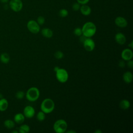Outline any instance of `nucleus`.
<instances>
[{
	"label": "nucleus",
	"mask_w": 133,
	"mask_h": 133,
	"mask_svg": "<svg viewBox=\"0 0 133 133\" xmlns=\"http://www.w3.org/2000/svg\"><path fill=\"white\" fill-rule=\"evenodd\" d=\"M82 35L86 37H91L93 36L97 31L96 25L92 22H86L82 28Z\"/></svg>",
	"instance_id": "nucleus-1"
},
{
	"label": "nucleus",
	"mask_w": 133,
	"mask_h": 133,
	"mask_svg": "<svg viewBox=\"0 0 133 133\" xmlns=\"http://www.w3.org/2000/svg\"><path fill=\"white\" fill-rule=\"evenodd\" d=\"M55 107V102L51 99L46 98L42 102L40 108L41 111L45 114H49L54 111Z\"/></svg>",
	"instance_id": "nucleus-2"
},
{
	"label": "nucleus",
	"mask_w": 133,
	"mask_h": 133,
	"mask_svg": "<svg viewBox=\"0 0 133 133\" xmlns=\"http://www.w3.org/2000/svg\"><path fill=\"white\" fill-rule=\"evenodd\" d=\"M39 95L40 92L39 89L36 87H32L26 91L25 97L28 101L34 102L38 99Z\"/></svg>",
	"instance_id": "nucleus-3"
},
{
	"label": "nucleus",
	"mask_w": 133,
	"mask_h": 133,
	"mask_svg": "<svg viewBox=\"0 0 133 133\" xmlns=\"http://www.w3.org/2000/svg\"><path fill=\"white\" fill-rule=\"evenodd\" d=\"M68 124L63 119L57 120L54 124L53 129L57 133H63L66 131Z\"/></svg>",
	"instance_id": "nucleus-4"
},
{
	"label": "nucleus",
	"mask_w": 133,
	"mask_h": 133,
	"mask_svg": "<svg viewBox=\"0 0 133 133\" xmlns=\"http://www.w3.org/2000/svg\"><path fill=\"white\" fill-rule=\"evenodd\" d=\"M56 77L59 82L61 83H65L69 78L68 72L64 69L59 68L56 72Z\"/></svg>",
	"instance_id": "nucleus-5"
},
{
	"label": "nucleus",
	"mask_w": 133,
	"mask_h": 133,
	"mask_svg": "<svg viewBox=\"0 0 133 133\" xmlns=\"http://www.w3.org/2000/svg\"><path fill=\"white\" fill-rule=\"evenodd\" d=\"M28 30L34 34H36L40 31V26L37 22V21L31 20L29 21L26 24Z\"/></svg>",
	"instance_id": "nucleus-6"
},
{
	"label": "nucleus",
	"mask_w": 133,
	"mask_h": 133,
	"mask_svg": "<svg viewBox=\"0 0 133 133\" xmlns=\"http://www.w3.org/2000/svg\"><path fill=\"white\" fill-rule=\"evenodd\" d=\"M9 5L10 9L15 12L21 11L23 7V3L21 0H10Z\"/></svg>",
	"instance_id": "nucleus-7"
},
{
	"label": "nucleus",
	"mask_w": 133,
	"mask_h": 133,
	"mask_svg": "<svg viewBox=\"0 0 133 133\" xmlns=\"http://www.w3.org/2000/svg\"><path fill=\"white\" fill-rule=\"evenodd\" d=\"M83 44L84 48L88 51H92L95 48V43L90 37H87Z\"/></svg>",
	"instance_id": "nucleus-8"
},
{
	"label": "nucleus",
	"mask_w": 133,
	"mask_h": 133,
	"mask_svg": "<svg viewBox=\"0 0 133 133\" xmlns=\"http://www.w3.org/2000/svg\"><path fill=\"white\" fill-rule=\"evenodd\" d=\"M35 113L34 108L31 105H27L24 107L23 111V114L25 117L28 118H32Z\"/></svg>",
	"instance_id": "nucleus-9"
},
{
	"label": "nucleus",
	"mask_w": 133,
	"mask_h": 133,
	"mask_svg": "<svg viewBox=\"0 0 133 133\" xmlns=\"http://www.w3.org/2000/svg\"><path fill=\"white\" fill-rule=\"evenodd\" d=\"M133 57V52L131 49H124L121 53V57L123 60L128 61L132 59Z\"/></svg>",
	"instance_id": "nucleus-10"
},
{
	"label": "nucleus",
	"mask_w": 133,
	"mask_h": 133,
	"mask_svg": "<svg viewBox=\"0 0 133 133\" xmlns=\"http://www.w3.org/2000/svg\"><path fill=\"white\" fill-rule=\"evenodd\" d=\"M115 24L119 28H125L127 25V21L123 17L118 16L115 19Z\"/></svg>",
	"instance_id": "nucleus-11"
},
{
	"label": "nucleus",
	"mask_w": 133,
	"mask_h": 133,
	"mask_svg": "<svg viewBox=\"0 0 133 133\" xmlns=\"http://www.w3.org/2000/svg\"><path fill=\"white\" fill-rule=\"evenodd\" d=\"M115 40L117 43L119 45H123L126 42V36L122 33H117L115 35Z\"/></svg>",
	"instance_id": "nucleus-12"
},
{
	"label": "nucleus",
	"mask_w": 133,
	"mask_h": 133,
	"mask_svg": "<svg viewBox=\"0 0 133 133\" xmlns=\"http://www.w3.org/2000/svg\"><path fill=\"white\" fill-rule=\"evenodd\" d=\"M79 10L82 14L84 16H88L91 14V8L86 4L82 5V6H81Z\"/></svg>",
	"instance_id": "nucleus-13"
},
{
	"label": "nucleus",
	"mask_w": 133,
	"mask_h": 133,
	"mask_svg": "<svg viewBox=\"0 0 133 133\" xmlns=\"http://www.w3.org/2000/svg\"><path fill=\"white\" fill-rule=\"evenodd\" d=\"M123 81L127 84H130L133 79V75L131 72L127 71L123 74Z\"/></svg>",
	"instance_id": "nucleus-14"
},
{
	"label": "nucleus",
	"mask_w": 133,
	"mask_h": 133,
	"mask_svg": "<svg viewBox=\"0 0 133 133\" xmlns=\"http://www.w3.org/2000/svg\"><path fill=\"white\" fill-rule=\"evenodd\" d=\"M24 119H25V116H24L23 113H18L16 114L14 117V121L15 122V123L18 124H21L23 123Z\"/></svg>",
	"instance_id": "nucleus-15"
},
{
	"label": "nucleus",
	"mask_w": 133,
	"mask_h": 133,
	"mask_svg": "<svg viewBox=\"0 0 133 133\" xmlns=\"http://www.w3.org/2000/svg\"><path fill=\"white\" fill-rule=\"evenodd\" d=\"M42 35L47 38H51L53 35V32L51 29L47 28H43L41 31Z\"/></svg>",
	"instance_id": "nucleus-16"
},
{
	"label": "nucleus",
	"mask_w": 133,
	"mask_h": 133,
	"mask_svg": "<svg viewBox=\"0 0 133 133\" xmlns=\"http://www.w3.org/2000/svg\"><path fill=\"white\" fill-rule=\"evenodd\" d=\"M8 107V102L5 98H2L0 99V111L3 112L6 111Z\"/></svg>",
	"instance_id": "nucleus-17"
},
{
	"label": "nucleus",
	"mask_w": 133,
	"mask_h": 133,
	"mask_svg": "<svg viewBox=\"0 0 133 133\" xmlns=\"http://www.w3.org/2000/svg\"><path fill=\"white\" fill-rule=\"evenodd\" d=\"M119 106L121 109L123 110H127L129 108L130 106V103L128 100L126 99H123L120 101Z\"/></svg>",
	"instance_id": "nucleus-18"
},
{
	"label": "nucleus",
	"mask_w": 133,
	"mask_h": 133,
	"mask_svg": "<svg viewBox=\"0 0 133 133\" xmlns=\"http://www.w3.org/2000/svg\"><path fill=\"white\" fill-rule=\"evenodd\" d=\"M0 61L4 64L8 63L10 61V56L6 52H3L0 55Z\"/></svg>",
	"instance_id": "nucleus-19"
},
{
	"label": "nucleus",
	"mask_w": 133,
	"mask_h": 133,
	"mask_svg": "<svg viewBox=\"0 0 133 133\" xmlns=\"http://www.w3.org/2000/svg\"><path fill=\"white\" fill-rule=\"evenodd\" d=\"M4 125L5 127L8 129H12L15 127V123L14 121L10 119H8L4 121Z\"/></svg>",
	"instance_id": "nucleus-20"
},
{
	"label": "nucleus",
	"mask_w": 133,
	"mask_h": 133,
	"mask_svg": "<svg viewBox=\"0 0 133 133\" xmlns=\"http://www.w3.org/2000/svg\"><path fill=\"white\" fill-rule=\"evenodd\" d=\"M30 130V128L29 125L27 124H23L19 127L18 132L20 133H28Z\"/></svg>",
	"instance_id": "nucleus-21"
},
{
	"label": "nucleus",
	"mask_w": 133,
	"mask_h": 133,
	"mask_svg": "<svg viewBox=\"0 0 133 133\" xmlns=\"http://www.w3.org/2000/svg\"><path fill=\"white\" fill-rule=\"evenodd\" d=\"M45 118H46V115H45V113L44 112L41 111L37 113V114L36 115V118L38 121L42 122V121H44Z\"/></svg>",
	"instance_id": "nucleus-22"
},
{
	"label": "nucleus",
	"mask_w": 133,
	"mask_h": 133,
	"mask_svg": "<svg viewBox=\"0 0 133 133\" xmlns=\"http://www.w3.org/2000/svg\"><path fill=\"white\" fill-rule=\"evenodd\" d=\"M68 11L65 9H61L59 11V15L62 18L66 17L68 15Z\"/></svg>",
	"instance_id": "nucleus-23"
},
{
	"label": "nucleus",
	"mask_w": 133,
	"mask_h": 133,
	"mask_svg": "<svg viewBox=\"0 0 133 133\" xmlns=\"http://www.w3.org/2000/svg\"><path fill=\"white\" fill-rule=\"evenodd\" d=\"M25 96V94L23 91H18L16 95H15V97H16V98H17L18 99H22L24 98Z\"/></svg>",
	"instance_id": "nucleus-24"
},
{
	"label": "nucleus",
	"mask_w": 133,
	"mask_h": 133,
	"mask_svg": "<svg viewBox=\"0 0 133 133\" xmlns=\"http://www.w3.org/2000/svg\"><path fill=\"white\" fill-rule=\"evenodd\" d=\"M55 57L57 59H61L64 57L63 53L61 51H57L54 54Z\"/></svg>",
	"instance_id": "nucleus-25"
},
{
	"label": "nucleus",
	"mask_w": 133,
	"mask_h": 133,
	"mask_svg": "<svg viewBox=\"0 0 133 133\" xmlns=\"http://www.w3.org/2000/svg\"><path fill=\"white\" fill-rule=\"evenodd\" d=\"M74 34L77 36H81V35H82V28H76L73 31Z\"/></svg>",
	"instance_id": "nucleus-26"
},
{
	"label": "nucleus",
	"mask_w": 133,
	"mask_h": 133,
	"mask_svg": "<svg viewBox=\"0 0 133 133\" xmlns=\"http://www.w3.org/2000/svg\"><path fill=\"white\" fill-rule=\"evenodd\" d=\"M45 22V19L44 17L43 16H39L37 18V22L38 23V24L39 25H42L44 24Z\"/></svg>",
	"instance_id": "nucleus-27"
},
{
	"label": "nucleus",
	"mask_w": 133,
	"mask_h": 133,
	"mask_svg": "<svg viewBox=\"0 0 133 133\" xmlns=\"http://www.w3.org/2000/svg\"><path fill=\"white\" fill-rule=\"evenodd\" d=\"M80 7H81L80 4L78 3H77V2L74 3L72 5V9L74 11H78V10H79Z\"/></svg>",
	"instance_id": "nucleus-28"
},
{
	"label": "nucleus",
	"mask_w": 133,
	"mask_h": 133,
	"mask_svg": "<svg viewBox=\"0 0 133 133\" xmlns=\"http://www.w3.org/2000/svg\"><path fill=\"white\" fill-rule=\"evenodd\" d=\"M127 61V65L128 66V67L130 69H132L133 68V61L131 59V60H129Z\"/></svg>",
	"instance_id": "nucleus-29"
},
{
	"label": "nucleus",
	"mask_w": 133,
	"mask_h": 133,
	"mask_svg": "<svg viewBox=\"0 0 133 133\" xmlns=\"http://www.w3.org/2000/svg\"><path fill=\"white\" fill-rule=\"evenodd\" d=\"M76 1L79 4L84 5V4H86L87 3H88V2L89 1V0H76Z\"/></svg>",
	"instance_id": "nucleus-30"
},
{
	"label": "nucleus",
	"mask_w": 133,
	"mask_h": 133,
	"mask_svg": "<svg viewBox=\"0 0 133 133\" xmlns=\"http://www.w3.org/2000/svg\"><path fill=\"white\" fill-rule=\"evenodd\" d=\"M118 65L120 68H124L125 66V63L124 60H121L118 63Z\"/></svg>",
	"instance_id": "nucleus-31"
},
{
	"label": "nucleus",
	"mask_w": 133,
	"mask_h": 133,
	"mask_svg": "<svg viewBox=\"0 0 133 133\" xmlns=\"http://www.w3.org/2000/svg\"><path fill=\"white\" fill-rule=\"evenodd\" d=\"M128 47L130 48V49H132L133 48V41H131V42L128 44Z\"/></svg>",
	"instance_id": "nucleus-32"
},
{
	"label": "nucleus",
	"mask_w": 133,
	"mask_h": 133,
	"mask_svg": "<svg viewBox=\"0 0 133 133\" xmlns=\"http://www.w3.org/2000/svg\"><path fill=\"white\" fill-rule=\"evenodd\" d=\"M65 132H66L67 133H75V132H76V131L73 130H70L66 131Z\"/></svg>",
	"instance_id": "nucleus-33"
},
{
	"label": "nucleus",
	"mask_w": 133,
	"mask_h": 133,
	"mask_svg": "<svg viewBox=\"0 0 133 133\" xmlns=\"http://www.w3.org/2000/svg\"><path fill=\"white\" fill-rule=\"evenodd\" d=\"M0 1L2 3H7L9 2V0H0Z\"/></svg>",
	"instance_id": "nucleus-34"
},
{
	"label": "nucleus",
	"mask_w": 133,
	"mask_h": 133,
	"mask_svg": "<svg viewBox=\"0 0 133 133\" xmlns=\"http://www.w3.org/2000/svg\"><path fill=\"white\" fill-rule=\"evenodd\" d=\"M60 68H59V66H56L55 68H54V71L56 72Z\"/></svg>",
	"instance_id": "nucleus-35"
},
{
	"label": "nucleus",
	"mask_w": 133,
	"mask_h": 133,
	"mask_svg": "<svg viewBox=\"0 0 133 133\" xmlns=\"http://www.w3.org/2000/svg\"><path fill=\"white\" fill-rule=\"evenodd\" d=\"M94 132H95V133H101V132H102V131H101V130H100V129H97V130H95Z\"/></svg>",
	"instance_id": "nucleus-36"
},
{
	"label": "nucleus",
	"mask_w": 133,
	"mask_h": 133,
	"mask_svg": "<svg viewBox=\"0 0 133 133\" xmlns=\"http://www.w3.org/2000/svg\"><path fill=\"white\" fill-rule=\"evenodd\" d=\"M12 133H18V131H16V130H14V131H12Z\"/></svg>",
	"instance_id": "nucleus-37"
}]
</instances>
